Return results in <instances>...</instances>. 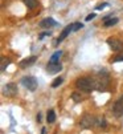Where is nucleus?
<instances>
[{
  "label": "nucleus",
  "mask_w": 123,
  "mask_h": 134,
  "mask_svg": "<svg viewBox=\"0 0 123 134\" xmlns=\"http://www.w3.org/2000/svg\"><path fill=\"white\" fill-rule=\"evenodd\" d=\"M93 85H94V90L98 92H103L107 89L109 82H110V74L107 73V70H99L95 76H93Z\"/></svg>",
  "instance_id": "1"
},
{
  "label": "nucleus",
  "mask_w": 123,
  "mask_h": 134,
  "mask_svg": "<svg viewBox=\"0 0 123 134\" xmlns=\"http://www.w3.org/2000/svg\"><path fill=\"white\" fill-rule=\"evenodd\" d=\"M75 86L77 89L82 90V92H91L94 90V85H93V79L91 77H81L75 81Z\"/></svg>",
  "instance_id": "2"
},
{
  "label": "nucleus",
  "mask_w": 123,
  "mask_h": 134,
  "mask_svg": "<svg viewBox=\"0 0 123 134\" xmlns=\"http://www.w3.org/2000/svg\"><path fill=\"white\" fill-rule=\"evenodd\" d=\"M97 120L98 118L94 117L93 114H85V116L81 118V121H79V126L82 129H91V127H94L97 125Z\"/></svg>",
  "instance_id": "3"
},
{
  "label": "nucleus",
  "mask_w": 123,
  "mask_h": 134,
  "mask_svg": "<svg viewBox=\"0 0 123 134\" xmlns=\"http://www.w3.org/2000/svg\"><path fill=\"white\" fill-rule=\"evenodd\" d=\"M20 82L23 84V86H25L31 92H34L37 89V80L34 77H32V76H25V77L21 79V81H20Z\"/></svg>",
  "instance_id": "4"
},
{
  "label": "nucleus",
  "mask_w": 123,
  "mask_h": 134,
  "mask_svg": "<svg viewBox=\"0 0 123 134\" xmlns=\"http://www.w3.org/2000/svg\"><path fill=\"white\" fill-rule=\"evenodd\" d=\"M17 85L11 82V84H7L4 88H3V94L7 96V97H15V96L17 94Z\"/></svg>",
  "instance_id": "5"
},
{
  "label": "nucleus",
  "mask_w": 123,
  "mask_h": 134,
  "mask_svg": "<svg viewBox=\"0 0 123 134\" xmlns=\"http://www.w3.org/2000/svg\"><path fill=\"white\" fill-rule=\"evenodd\" d=\"M107 44L109 47L115 51V52H119V51H123V43L118 39H113V37H110V39H107Z\"/></svg>",
  "instance_id": "6"
},
{
  "label": "nucleus",
  "mask_w": 123,
  "mask_h": 134,
  "mask_svg": "<svg viewBox=\"0 0 123 134\" xmlns=\"http://www.w3.org/2000/svg\"><path fill=\"white\" fill-rule=\"evenodd\" d=\"M113 111L116 117H120L123 116V96L114 104V108H113Z\"/></svg>",
  "instance_id": "7"
},
{
  "label": "nucleus",
  "mask_w": 123,
  "mask_h": 134,
  "mask_svg": "<svg viewBox=\"0 0 123 134\" xmlns=\"http://www.w3.org/2000/svg\"><path fill=\"white\" fill-rule=\"evenodd\" d=\"M73 31V24H70V25H68V27H65V29L62 31V32H61V35H60V37H58V39H57V41H56V45H58L60 43H62L65 39H66V37L69 36V33Z\"/></svg>",
  "instance_id": "8"
},
{
  "label": "nucleus",
  "mask_w": 123,
  "mask_h": 134,
  "mask_svg": "<svg viewBox=\"0 0 123 134\" xmlns=\"http://www.w3.org/2000/svg\"><path fill=\"white\" fill-rule=\"evenodd\" d=\"M57 25H58V23L52 17H46V19H44L43 21H40V27L41 28H50V27H57Z\"/></svg>",
  "instance_id": "9"
},
{
  "label": "nucleus",
  "mask_w": 123,
  "mask_h": 134,
  "mask_svg": "<svg viewBox=\"0 0 123 134\" xmlns=\"http://www.w3.org/2000/svg\"><path fill=\"white\" fill-rule=\"evenodd\" d=\"M61 69H62V65H61L60 63H49V64H48V66H46L48 73H52V74L61 72Z\"/></svg>",
  "instance_id": "10"
},
{
  "label": "nucleus",
  "mask_w": 123,
  "mask_h": 134,
  "mask_svg": "<svg viewBox=\"0 0 123 134\" xmlns=\"http://www.w3.org/2000/svg\"><path fill=\"white\" fill-rule=\"evenodd\" d=\"M36 60H37V57H36V56H31V57H28V59H24L21 63H20V68L25 69V68L33 65V64L36 63Z\"/></svg>",
  "instance_id": "11"
},
{
  "label": "nucleus",
  "mask_w": 123,
  "mask_h": 134,
  "mask_svg": "<svg viewBox=\"0 0 123 134\" xmlns=\"http://www.w3.org/2000/svg\"><path fill=\"white\" fill-rule=\"evenodd\" d=\"M116 23H118V19H116V17H113V19L105 17V23H103V25H105V27H111V25H115Z\"/></svg>",
  "instance_id": "12"
},
{
  "label": "nucleus",
  "mask_w": 123,
  "mask_h": 134,
  "mask_svg": "<svg viewBox=\"0 0 123 134\" xmlns=\"http://www.w3.org/2000/svg\"><path fill=\"white\" fill-rule=\"evenodd\" d=\"M61 56H62V52H61V51H57L56 53L52 54L49 63H58V60H60V57H61Z\"/></svg>",
  "instance_id": "13"
},
{
  "label": "nucleus",
  "mask_w": 123,
  "mask_h": 134,
  "mask_svg": "<svg viewBox=\"0 0 123 134\" xmlns=\"http://www.w3.org/2000/svg\"><path fill=\"white\" fill-rule=\"evenodd\" d=\"M46 121H48L49 124H53V122L56 121V113H54V110H49V111H48Z\"/></svg>",
  "instance_id": "14"
},
{
  "label": "nucleus",
  "mask_w": 123,
  "mask_h": 134,
  "mask_svg": "<svg viewBox=\"0 0 123 134\" xmlns=\"http://www.w3.org/2000/svg\"><path fill=\"white\" fill-rule=\"evenodd\" d=\"M9 63H11L9 59H7V57H3V59H2V66H0L2 72H5V69H7V66L9 65Z\"/></svg>",
  "instance_id": "15"
},
{
  "label": "nucleus",
  "mask_w": 123,
  "mask_h": 134,
  "mask_svg": "<svg viewBox=\"0 0 123 134\" xmlns=\"http://www.w3.org/2000/svg\"><path fill=\"white\" fill-rule=\"evenodd\" d=\"M23 2L28 8H36L37 7V0H23Z\"/></svg>",
  "instance_id": "16"
},
{
  "label": "nucleus",
  "mask_w": 123,
  "mask_h": 134,
  "mask_svg": "<svg viewBox=\"0 0 123 134\" xmlns=\"http://www.w3.org/2000/svg\"><path fill=\"white\" fill-rule=\"evenodd\" d=\"M72 98H73L74 102H81L82 100H84V97H82L81 93H78V92H74V93L72 94Z\"/></svg>",
  "instance_id": "17"
},
{
  "label": "nucleus",
  "mask_w": 123,
  "mask_h": 134,
  "mask_svg": "<svg viewBox=\"0 0 123 134\" xmlns=\"http://www.w3.org/2000/svg\"><path fill=\"white\" fill-rule=\"evenodd\" d=\"M97 125H98V127H101V129H105L106 127V120L105 118H98L97 120Z\"/></svg>",
  "instance_id": "18"
},
{
  "label": "nucleus",
  "mask_w": 123,
  "mask_h": 134,
  "mask_svg": "<svg viewBox=\"0 0 123 134\" xmlns=\"http://www.w3.org/2000/svg\"><path fill=\"white\" fill-rule=\"evenodd\" d=\"M120 61H123V51H122L118 56H115L114 59L111 60V63H120Z\"/></svg>",
  "instance_id": "19"
},
{
  "label": "nucleus",
  "mask_w": 123,
  "mask_h": 134,
  "mask_svg": "<svg viewBox=\"0 0 123 134\" xmlns=\"http://www.w3.org/2000/svg\"><path fill=\"white\" fill-rule=\"evenodd\" d=\"M61 84H62V77H58V79H56V80L53 81L52 86H53V88H57V86H60Z\"/></svg>",
  "instance_id": "20"
},
{
  "label": "nucleus",
  "mask_w": 123,
  "mask_h": 134,
  "mask_svg": "<svg viewBox=\"0 0 123 134\" xmlns=\"http://www.w3.org/2000/svg\"><path fill=\"white\" fill-rule=\"evenodd\" d=\"M82 27H84V24H81V23H74V24H73V31L77 32V31L82 29Z\"/></svg>",
  "instance_id": "21"
},
{
  "label": "nucleus",
  "mask_w": 123,
  "mask_h": 134,
  "mask_svg": "<svg viewBox=\"0 0 123 134\" xmlns=\"http://www.w3.org/2000/svg\"><path fill=\"white\" fill-rule=\"evenodd\" d=\"M109 5V3H102V4H99V5H97V8L95 9H98V11H101V9H103L105 7H107Z\"/></svg>",
  "instance_id": "22"
},
{
  "label": "nucleus",
  "mask_w": 123,
  "mask_h": 134,
  "mask_svg": "<svg viewBox=\"0 0 123 134\" xmlns=\"http://www.w3.org/2000/svg\"><path fill=\"white\" fill-rule=\"evenodd\" d=\"M94 17H95V13H90V15H87V17H86V21H90V20H93Z\"/></svg>",
  "instance_id": "23"
},
{
  "label": "nucleus",
  "mask_w": 123,
  "mask_h": 134,
  "mask_svg": "<svg viewBox=\"0 0 123 134\" xmlns=\"http://www.w3.org/2000/svg\"><path fill=\"white\" fill-rule=\"evenodd\" d=\"M45 36H50V32H43V33L40 35V37H38V39L41 40V39H43V37H45Z\"/></svg>",
  "instance_id": "24"
},
{
  "label": "nucleus",
  "mask_w": 123,
  "mask_h": 134,
  "mask_svg": "<svg viewBox=\"0 0 123 134\" xmlns=\"http://www.w3.org/2000/svg\"><path fill=\"white\" fill-rule=\"evenodd\" d=\"M41 118H43V117H41V113H38V114H37V121L41 122Z\"/></svg>",
  "instance_id": "25"
},
{
  "label": "nucleus",
  "mask_w": 123,
  "mask_h": 134,
  "mask_svg": "<svg viewBox=\"0 0 123 134\" xmlns=\"http://www.w3.org/2000/svg\"><path fill=\"white\" fill-rule=\"evenodd\" d=\"M45 131H46V130H45V129H43V130H41V134H45Z\"/></svg>",
  "instance_id": "26"
}]
</instances>
